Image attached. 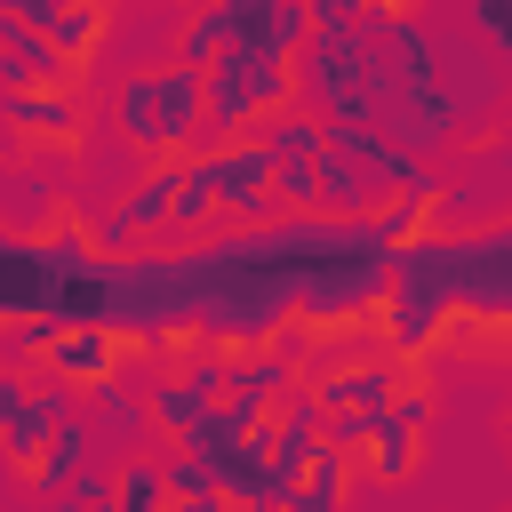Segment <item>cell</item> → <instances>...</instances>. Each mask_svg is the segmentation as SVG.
I'll use <instances>...</instances> for the list:
<instances>
[{"label":"cell","instance_id":"cell-17","mask_svg":"<svg viewBox=\"0 0 512 512\" xmlns=\"http://www.w3.org/2000/svg\"><path fill=\"white\" fill-rule=\"evenodd\" d=\"M344 488H352V448H336V440H328V448L304 464V480L288 488V504H296V512H336V504H344Z\"/></svg>","mask_w":512,"mask_h":512},{"label":"cell","instance_id":"cell-19","mask_svg":"<svg viewBox=\"0 0 512 512\" xmlns=\"http://www.w3.org/2000/svg\"><path fill=\"white\" fill-rule=\"evenodd\" d=\"M264 144H272L280 160H312V152H328V120H320L312 104H304V112L288 104V112H272V120H264Z\"/></svg>","mask_w":512,"mask_h":512},{"label":"cell","instance_id":"cell-22","mask_svg":"<svg viewBox=\"0 0 512 512\" xmlns=\"http://www.w3.org/2000/svg\"><path fill=\"white\" fill-rule=\"evenodd\" d=\"M312 24H360V16H384V8H424V0H304Z\"/></svg>","mask_w":512,"mask_h":512},{"label":"cell","instance_id":"cell-4","mask_svg":"<svg viewBox=\"0 0 512 512\" xmlns=\"http://www.w3.org/2000/svg\"><path fill=\"white\" fill-rule=\"evenodd\" d=\"M312 40V8L304 0H200L176 32V56L184 64H208L216 48H272V56H296Z\"/></svg>","mask_w":512,"mask_h":512},{"label":"cell","instance_id":"cell-24","mask_svg":"<svg viewBox=\"0 0 512 512\" xmlns=\"http://www.w3.org/2000/svg\"><path fill=\"white\" fill-rule=\"evenodd\" d=\"M504 424H512V416H504Z\"/></svg>","mask_w":512,"mask_h":512},{"label":"cell","instance_id":"cell-20","mask_svg":"<svg viewBox=\"0 0 512 512\" xmlns=\"http://www.w3.org/2000/svg\"><path fill=\"white\" fill-rule=\"evenodd\" d=\"M464 24L496 48V64H504V80H512V0H464Z\"/></svg>","mask_w":512,"mask_h":512},{"label":"cell","instance_id":"cell-14","mask_svg":"<svg viewBox=\"0 0 512 512\" xmlns=\"http://www.w3.org/2000/svg\"><path fill=\"white\" fill-rule=\"evenodd\" d=\"M40 368L88 392V384H104V376H120V328H104V320H72V328H56V336H48V352H40Z\"/></svg>","mask_w":512,"mask_h":512},{"label":"cell","instance_id":"cell-10","mask_svg":"<svg viewBox=\"0 0 512 512\" xmlns=\"http://www.w3.org/2000/svg\"><path fill=\"white\" fill-rule=\"evenodd\" d=\"M424 424H432V392L424 384H400L376 416H368V440H360V464L376 472V480H400L408 464H416V440H424Z\"/></svg>","mask_w":512,"mask_h":512},{"label":"cell","instance_id":"cell-18","mask_svg":"<svg viewBox=\"0 0 512 512\" xmlns=\"http://www.w3.org/2000/svg\"><path fill=\"white\" fill-rule=\"evenodd\" d=\"M72 208H64V192L56 184H40L32 168H8V232H48V224H64Z\"/></svg>","mask_w":512,"mask_h":512},{"label":"cell","instance_id":"cell-15","mask_svg":"<svg viewBox=\"0 0 512 512\" xmlns=\"http://www.w3.org/2000/svg\"><path fill=\"white\" fill-rule=\"evenodd\" d=\"M0 120L16 128V144H72L80 96L72 88H0Z\"/></svg>","mask_w":512,"mask_h":512},{"label":"cell","instance_id":"cell-13","mask_svg":"<svg viewBox=\"0 0 512 512\" xmlns=\"http://www.w3.org/2000/svg\"><path fill=\"white\" fill-rule=\"evenodd\" d=\"M8 16H24V24H40L80 72L96 64V48H104V32H112V0H0Z\"/></svg>","mask_w":512,"mask_h":512},{"label":"cell","instance_id":"cell-21","mask_svg":"<svg viewBox=\"0 0 512 512\" xmlns=\"http://www.w3.org/2000/svg\"><path fill=\"white\" fill-rule=\"evenodd\" d=\"M120 504H128V512L176 504V488H168V464H120Z\"/></svg>","mask_w":512,"mask_h":512},{"label":"cell","instance_id":"cell-6","mask_svg":"<svg viewBox=\"0 0 512 512\" xmlns=\"http://www.w3.org/2000/svg\"><path fill=\"white\" fill-rule=\"evenodd\" d=\"M392 192L328 136V152H312V160H280V208H296V216H376Z\"/></svg>","mask_w":512,"mask_h":512},{"label":"cell","instance_id":"cell-2","mask_svg":"<svg viewBox=\"0 0 512 512\" xmlns=\"http://www.w3.org/2000/svg\"><path fill=\"white\" fill-rule=\"evenodd\" d=\"M112 120L136 152H192V144H208V72L184 56L144 64L112 88Z\"/></svg>","mask_w":512,"mask_h":512},{"label":"cell","instance_id":"cell-12","mask_svg":"<svg viewBox=\"0 0 512 512\" xmlns=\"http://www.w3.org/2000/svg\"><path fill=\"white\" fill-rule=\"evenodd\" d=\"M288 384H296V360H288L280 344H232V352H224V408L272 416V408L288 400Z\"/></svg>","mask_w":512,"mask_h":512},{"label":"cell","instance_id":"cell-7","mask_svg":"<svg viewBox=\"0 0 512 512\" xmlns=\"http://www.w3.org/2000/svg\"><path fill=\"white\" fill-rule=\"evenodd\" d=\"M72 392H80V384H64V376H48V368H40V376H24V368L0 376V440H8V464H16V472L48 448V432H56L64 416H80Z\"/></svg>","mask_w":512,"mask_h":512},{"label":"cell","instance_id":"cell-8","mask_svg":"<svg viewBox=\"0 0 512 512\" xmlns=\"http://www.w3.org/2000/svg\"><path fill=\"white\" fill-rule=\"evenodd\" d=\"M216 408H224V352H216V336H200V352H192L176 376L152 384V424H160V440H184V432H200Z\"/></svg>","mask_w":512,"mask_h":512},{"label":"cell","instance_id":"cell-16","mask_svg":"<svg viewBox=\"0 0 512 512\" xmlns=\"http://www.w3.org/2000/svg\"><path fill=\"white\" fill-rule=\"evenodd\" d=\"M88 448H96V432H88L80 416H64V424L48 432V448L24 464V480H40V488H64L72 472H88Z\"/></svg>","mask_w":512,"mask_h":512},{"label":"cell","instance_id":"cell-11","mask_svg":"<svg viewBox=\"0 0 512 512\" xmlns=\"http://www.w3.org/2000/svg\"><path fill=\"white\" fill-rule=\"evenodd\" d=\"M72 80H80V64L40 24H24V16L0 8V88H72Z\"/></svg>","mask_w":512,"mask_h":512},{"label":"cell","instance_id":"cell-3","mask_svg":"<svg viewBox=\"0 0 512 512\" xmlns=\"http://www.w3.org/2000/svg\"><path fill=\"white\" fill-rule=\"evenodd\" d=\"M200 72H208V144L216 136H256L272 112L304 104L296 56H272V48H216Z\"/></svg>","mask_w":512,"mask_h":512},{"label":"cell","instance_id":"cell-9","mask_svg":"<svg viewBox=\"0 0 512 512\" xmlns=\"http://www.w3.org/2000/svg\"><path fill=\"white\" fill-rule=\"evenodd\" d=\"M176 192H184V152H152L144 184L96 224V240H104V248H128V240H144V232H176Z\"/></svg>","mask_w":512,"mask_h":512},{"label":"cell","instance_id":"cell-5","mask_svg":"<svg viewBox=\"0 0 512 512\" xmlns=\"http://www.w3.org/2000/svg\"><path fill=\"white\" fill-rule=\"evenodd\" d=\"M184 176L216 192L224 224H264V216H280V152L264 144V128H256V136L192 144V152H184Z\"/></svg>","mask_w":512,"mask_h":512},{"label":"cell","instance_id":"cell-1","mask_svg":"<svg viewBox=\"0 0 512 512\" xmlns=\"http://www.w3.org/2000/svg\"><path fill=\"white\" fill-rule=\"evenodd\" d=\"M296 80H304V104L320 120H368V128H384V112H392V56L376 40V16H360V24H312V40L296 48Z\"/></svg>","mask_w":512,"mask_h":512},{"label":"cell","instance_id":"cell-23","mask_svg":"<svg viewBox=\"0 0 512 512\" xmlns=\"http://www.w3.org/2000/svg\"><path fill=\"white\" fill-rule=\"evenodd\" d=\"M56 496L64 504H120V472H72Z\"/></svg>","mask_w":512,"mask_h":512}]
</instances>
